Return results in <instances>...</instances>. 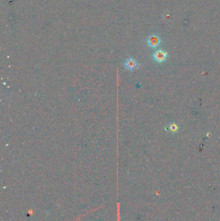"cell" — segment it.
I'll return each instance as SVG.
<instances>
[{
    "label": "cell",
    "mask_w": 220,
    "mask_h": 221,
    "mask_svg": "<svg viewBox=\"0 0 220 221\" xmlns=\"http://www.w3.org/2000/svg\"><path fill=\"white\" fill-rule=\"evenodd\" d=\"M147 44L151 48H157L158 47L161 43V40L158 36L156 34H152L147 39Z\"/></svg>",
    "instance_id": "cell-1"
},
{
    "label": "cell",
    "mask_w": 220,
    "mask_h": 221,
    "mask_svg": "<svg viewBox=\"0 0 220 221\" xmlns=\"http://www.w3.org/2000/svg\"><path fill=\"white\" fill-rule=\"evenodd\" d=\"M167 57V53L163 50L159 49L156 50L153 54V58L158 63H161L166 60Z\"/></svg>",
    "instance_id": "cell-2"
},
{
    "label": "cell",
    "mask_w": 220,
    "mask_h": 221,
    "mask_svg": "<svg viewBox=\"0 0 220 221\" xmlns=\"http://www.w3.org/2000/svg\"><path fill=\"white\" fill-rule=\"evenodd\" d=\"M124 65H125V67L127 70H133L138 68L139 64L136 59L130 57L125 60V63H124Z\"/></svg>",
    "instance_id": "cell-3"
},
{
    "label": "cell",
    "mask_w": 220,
    "mask_h": 221,
    "mask_svg": "<svg viewBox=\"0 0 220 221\" xmlns=\"http://www.w3.org/2000/svg\"><path fill=\"white\" fill-rule=\"evenodd\" d=\"M170 129L172 131H176L177 129H178V126H176V125H175V124L171 125V126H170Z\"/></svg>",
    "instance_id": "cell-4"
}]
</instances>
